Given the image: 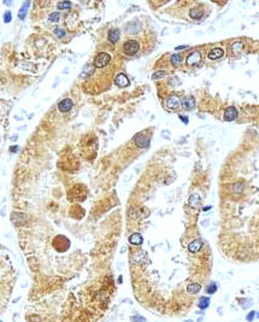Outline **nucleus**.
Listing matches in <instances>:
<instances>
[{
  "label": "nucleus",
  "instance_id": "nucleus-1",
  "mask_svg": "<svg viewBox=\"0 0 259 322\" xmlns=\"http://www.w3.org/2000/svg\"><path fill=\"white\" fill-rule=\"evenodd\" d=\"M139 48H140V45H139V42L135 41V40H129V41H127V42L124 44V46H123V51H124V53L128 54V56H133V54H135V53L139 51Z\"/></svg>",
  "mask_w": 259,
  "mask_h": 322
},
{
  "label": "nucleus",
  "instance_id": "nucleus-2",
  "mask_svg": "<svg viewBox=\"0 0 259 322\" xmlns=\"http://www.w3.org/2000/svg\"><path fill=\"white\" fill-rule=\"evenodd\" d=\"M111 60V56L109 53H105V52H101L99 53L97 57H95V60H94V65L97 68H104L106 66Z\"/></svg>",
  "mask_w": 259,
  "mask_h": 322
},
{
  "label": "nucleus",
  "instance_id": "nucleus-3",
  "mask_svg": "<svg viewBox=\"0 0 259 322\" xmlns=\"http://www.w3.org/2000/svg\"><path fill=\"white\" fill-rule=\"evenodd\" d=\"M134 140H135L136 146H139V147H141V148H146V147H148V145H149V138L145 136L143 134H137V135H135Z\"/></svg>",
  "mask_w": 259,
  "mask_h": 322
},
{
  "label": "nucleus",
  "instance_id": "nucleus-4",
  "mask_svg": "<svg viewBox=\"0 0 259 322\" xmlns=\"http://www.w3.org/2000/svg\"><path fill=\"white\" fill-rule=\"evenodd\" d=\"M166 106L167 109H171V110H175L180 106V98L177 96H170L167 98V102H166Z\"/></svg>",
  "mask_w": 259,
  "mask_h": 322
},
{
  "label": "nucleus",
  "instance_id": "nucleus-5",
  "mask_svg": "<svg viewBox=\"0 0 259 322\" xmlns=\"http://www.w3.org/2000/svg\"><path fill=\"white\" fill-rule=\"evenodd\" d=\"M115 84L118 87H128L129 86V78L124 74H119L115 78Z\"/></svg>",
  "mask_w": 259,
  "mask_h": 322
},
{
  "label": "nucleus",
  "instance_id": "nucleus-6",
  "mask_svg": "<svg viewBox=\"0 0 259 322\" xmlns=\"http://www.w3.org/2000/svg\"><path fill=\"white\" fill-rule=\"evenodd\" d=\"M236 117H237V110L235 109V108H228L225 111H224V120L227 121V122H230V121H234V120H236Z\"/></svg>",
  "mask_w": 259,
  "mask_h": 322
},
{
  "label": "nucleus",
  "instance_id": "nucleus-7",
  "mask_svg": "<svg viewBox=\"0 0 259 322\" xmlns=\"http://www.w3.org/2000/svg\"><path fill=\"white\" fill-rule=\"evenodd\" d=\"M200 59H201V54H200V52H199V51H195V52L191 53V54L187 57V64H188V65H195V64H198V63L200 62Z\"/></svg>",
  "mask_w": 259,
  "mask_h": 322
},
{
  "label": "nucleus",
  "instance_id": "nucleus-8",
  "mask_svg": "<svg viewBox=\"0 0 259 322\" xmlns=\"http://www.w3.org/2000/svg\"><path fill=\"white\" fill-rule=\"evenodd\" d=\"M72 108V100L71 99H64L58 104V109L60 112H68Z\"/></svg>",
  "mask_w": 259,
  "mask_h": 322
},
{
  "label": "nucleus",
  "instance_id": "nucleus-9",
  "mask_svg": "<svg viewBox=\"0 0 259 322\" xmlns=\"http://www.w3.org/2000/svg\"><path fill=\"white\" fill-rule=\"evenodd\" d=\"M129 243H130L131 245H136V246H139V245H141V244L143 243V238H142V235H141L140 233H134V234H131V235L129 236Z\"/></svg>",
  "mask_w": 259,
  "mask_h": 322
},
{
  "label": "nucleus",
  "instance_id": "nucleus-10",
  "mask_svg": "<svg viewBox=\"0 0 259 322\" xmlns=\"http://www.w3.org/2000/svg\"><path fill=\"white\" fill-rule=\"evenodd\" d=\"M201 246H203V241L200 239H197V240H193L192 243L188 245V250H189V252L195 254L201 249Z\"/></svg>",
  "mask_w": 259,
  "mask_h": 322
},
{
  "label": "nucleus",
  "instance_id": "nucleus-11",
  "mask_svg": "<svg viewBox=\"0 0 259 322\" xmlns=\"http://www.w3.org/2000/svg\"><path fill=\"white\" fill-rule=\"evenodd\" d=\"M223 54H224V51H223L222 48L217 47V48H213V50L209 53V59H212V60H215V59H219V58L223 57Z\"/></svg>",
  "mask_w": 259,
  "mask_h": 322
},
{
  "label": "nucleus",
  "instance_id": "nucleus-12",
  "mask_svg": "<svg viewBox=\"0 0 259 322\" xmlns=\"http://www.w3.org/2000/svg\"><path fill=\"white\" fill-rule=\"evenodd\" d=\"M119 36H121V32H119V29H111L110 32H109V40H110V42H112V44H116L118 40H119Z\"/></svg>",
  "mask_w": 259,
  "mask_h": 322
},
{
  "label": "nucleus",
  "instance_id": "nucleus-13",
  "mask_svg": "<svg viewBox=\"0 0 259 322\" xmlns=\"http://www.w3.org/2000/svg\"><path fill=\"white\" fill-rule=\"evenodd\" d=\"M29 5H30V0H26L24 4L22 5V8H21V10H20V12H18V18H20L21 21H23V20L26 18L27 12H28V9H29Z\"/></svg>",
  "mask_w": 259,
  "mask_h": 322
},
{
  "label": "nucleus",
  "instance_id": "nucleus-14",
  "mask_svg": "<svg viewBox=\"0 0 259 322\" xmlns=\"http://www.w3.org/2000/svg\"><path fill=\"white\" fill-rule=\"evenodd\" d=\"M182 105L186 110H192L195 108V100L193 97H188V98H185V100L182 102Z\"/></svg>",
  "mask_w": 259,
  "mask_h": 322
},
{
  "label": "nucleus",
  "instance_id": "nucleus-15",
  "mask_svg": "<svg viewBox=\"0 0 259 322\" xmlns=\"http://www.w3.org/2000/svg\"><path fill=\"white\" fill-rule=\"evenodd\" d=\"M141 28V24L139 22H130L128 26H127V32L130 33V34H135L140 30Z\"/></svg>",
  "mask_w": 259,
  "mask_h": 322
},
{
  "label": "nucleus",
  "instance_id": "nucleus-16",
  "mask_svg": "<svg viewBox=\"0 0 259 322\" xmlns=\"http://www.w3.org/2000/svg\"><path fill=\"white\" fill-rule=\"evenodd\" d=\"M200 202H201V199H200V197L198 194H192L191 198H189V205L192 208H198L200 205Z\"/></svg>",
  "mask_w": 259,
  "mask_h": 322
},
{
  "label": "nucleus",
  "instance_id": "nucleus-17",
  "mask_svg": "<svg viewBox=\"0 0 259 322\" xmlns=\"http://www.w3.org/2000/svg\"><path fill=\"white\" fill-rule=\"evenodd\" d=\"M200 290H201V286H200L199 284H189L188 287H187V291H188V293H191V294H195V293H198Z\"/></svg>",
  "mask_w": 259,
  "mask_h": 322
},
{
  "label": "nucleus",
  "instance_id": "nucleus-18",
  "mask_svg": "<svg viewBox=\"0 0 259 322\" xmlns=\"http://www.w3.org/2000/svg\"><path fill=\"white\" fill-rule=\"evenodd\" d=\"M242 47H243V45H242V42H239V41H236V42H234V44H231V46H230V51L234 53V54H237L241 50H242Z\"/></svg>",
  "mask_w": 259,
  "mask_h": 322
},
{
  "label": "nucleus",
  "instance_id": "nucleus-19",
  "mask_svg": "<svg viewBox=\"0 0 259 322\" xmlns=\"http://www.w3.org/2000/svg\"><path fill=\"white\" fill-rule=\"evenodd\" d=\"M189 16L193 18V20H200L203 17V11L199 10V9H194V10H191L189 12Z\"/></svg>",
  "mask_w": 259,
  "mask_h": 322
},
{
  "label": "nucleus",
  "instance_id": "nucleus-20",
  "mask_svg": "<svg viewBox=\"0 0 259 322\" xmlns=\"http://www.w3.org/2000/svg\"><path fill=\"white\" fill-rule=\"evenodd\" d=\"M209 305H210V298H207V297H201L200 300H199L198 306H199L200 309L204 310V309H206Z\"/></svg>",
  "mask_w": 259,
  "mask_h": 322
},
{
  "label": "nucleus",
  "instance_id": "nucleus-21",
  "mask_svg": "<svg viewBox=\"0 0 259 322\" xmlns=\"http://www.w3.org/2000/svg\"><path fill=\"white\" fill-rule=\"evenodd\" d=\"M170 62H171V64L174 65V66H177L182 62V57L180 54H172L171 58H170Z\"/></svg>",
  "mask_w": 259,
  "mask_h": 322
},
{
  "label": "nucleus",
  "instance_id": "nucleus-22",
  "mask_svg": "<svg viewBox=\"0 0 259 322\" xmlns=\"http://www.w3.org/2000/svg\"><path fill=\"white\" fill-rule=\"evenodd\" d=\"M92 71H93V66L88 64V65H86V66L83 68V71L81 72V76H82V77H86V76L91 75V74H92Z\"/></svg>",
  "mask_w": 259,
  "mask_h": 322
},
{
  "label": "nucleus",
  "instance_id": "nucleus-23",
  "mask_svg": "<svg viewBox=\"0 0 259 322\" xmlns=\"http://www.w3.org/2000/svg\"><path fill=\"white\" fill-rule=\"evenodd\" d=\"M70 8H71V3L70 2H66V0L58 4V10H68Z\"/></svg>",
  "mask_w": 259,
  "mask_h": 322
},
{
  "label": "nucleus",
  "instance_id": "nucleus-24",
  "mask_svg": "<svg viewBox=\"0 0 259 322\" xmlns=\"http://www.w3.org/2000/svg\"><path fill=\"white\" fill-rule=\"evenodd\" d=\"M216 291H217V285L215 282H211L206 288V293H209V294H213V293H216Z\"/></svg>",
  "mask_w": 259,
  "mask_h": 322
},
{
  "label": "nucleus",
  "instance_id": "nucleus-25",
  "mask_svg": "<svg viewBox=\"0 0 259 322\" xmlns=\"http://www.w3.org/2000/svg\"><path fill=\"white\" fill-rule=\"evenodd\" d=\"M233 191H234L235 193H240V192H242V191H243V184H241V182H236V184H234V185H233Z\"/></svg>",
  "mask_w": 259,
  "mask_h": 322
},
{
  "label": "nucleus",
  "instance_id": "nucleus-26",
  "mask_svg": "<svg viewBox=\"0 0 259 322\" xmlns=\"http://www.w3.org/2000/svg\"><path fill=\"white\" fill-rule=\"evenodd\" d=\"M60 20V14L59 12H52L51 15H50V21L51 22H58Z\"/></svg>",
  "mask_w": 259,
  "mask_h": 322
},
{
  "label": "nucleus",
  "instance_id": "nucleus-27",
  "mask_svg": "<svg viewBox=\"0 0 259 322\" xmlns=\"http://www.w3.org/2000/svg\"><path fill=\"white\" fill-rule=\"evenodd\" d=\"M166 71H157V72H154L153 74V76H152V78L153 80H158V78H161V77H164V76H166Z\"/></svg>",
  "mask_w": 259,
  "mask_h": 322
},
{
  "label": "nucleus",
  "instance_id": "nucleus-28",
  "mask_svg": "<svg viewBox=\"0 0 259 322\" xmlns=\"http://www.w3.org/2000/svg\"><path fill=\"white\" fill-rule=\"evenodd\" d=\"M54 34H56V36L59 38V39H62V38L65 36V32H64L62 28H56V29H54Z\"/></svg>",
  "mask_w": 259,
  "mask_h": 322
},
{
  "label": "nucleus",
  "instance_id": "nucleus-29",
  "mask_svg": "<svg viewBox=\"0 0 259 322\" xmlns=\"http://www.w3.org/2000/svg\"><path fill=\"white\" fill-rule=\"evenodd\" d=\"M11 18H12V17H11V12H10V11H6V12L4 14V22H5V23H10V22H11Z\"/></svg>",
  "mask_w": 259,
  "mask_h": 322
},
{
  "label": "nucleus",
  "instance_id": "nucleus-30",
  "mask_svg": "<svg viewBox=\"0 0 259 322\" xmlns=\"http://www.w3.org/2000/svg\"><path fill=\"white\" fill-rule=\"evenodd\" d=\"M242 302H243V303H242V308H243V309H247L248 306L252 305V300H249V299H243Z\"/></svg>",
  "mask_w": 259,
  "mask_h": 322
},
{
  "label": "nucleus",
  "instance_id": "nucleus-31",
  "mask_svg": "<svg viewBox=\"0 0 259 322\" xmlns=\"http://www.w3.org/2000/svg\"><path fill=\"white\" fill-rule=\"evenodd\" d=\"M254 315H255V311H251L247 316H246V318H247V321H252L253 318H254Z\"/></svg>",
  "mask_w": 259,
  "mask_h": 322
},
{
  "label": "nucleus",
  "instance_id": "nucleus-32",
  "mask_svg": "<svg viewBox=\"0 0 259 322\" xmlns=\"http://www.w3.org/2000/svg\"><path fill=\"white\" fill-rule=\"evenodd\" d=\"M180 118H181V121H183V123H188V118L186 117V116H182V115H180Z\"/></svg>",
  "mask_w": 259,
  "mask_h": 322
},
{
  "label": "nucleus",
  "instance_id": "nucleus-33",
  "mask_svg": "<svg viewBox=\"0 0 259 322\" xmlns=\"http://www.w3.org/2000/svg\"><path fill=\"white\" fill-rule=\"evenodd\" d=\"M186 48H188V46L185 45V46H177L175 50H176V51H181V50H186Z\"/></svg>",
  "mask_w": 259,
  "mask_h": 322
},
{
  "label": "nucleus",
  "instance_id": "nucleus-34",
  "mask_svg": "<svg viewBox=\"0 0 259 322\" xmlns=\"http://www.w3.org/2000/svg\"><path fill=\"white\" fill-rule=\"evenodd\" d=\"M4 4H5L6 6H10V5L12 4V0H4Z\"/></svg>",
  "mask_w": 259,
  "mask_h": 322
},
{
  "label": "nucleus",
  "instance_id": "nucleus-35",
  "mask_svg": "<svg viewBox=\"0 0 259 322\" xmlns=\"http://www.w3.org/2000/svg\"><path fill=\"white\" fill-rule=\"evenodd\" d=\"M17 150H18V146H12L10 151H11V152H17Z\"/></svg>",
  "mask_w": 259,
  "mask_h": 322
},
{
  "label": "nucleus",
  "instance_id": "nucleus-36",
  "mask_svg": "<svg viewBox=\"0 0 259 322\" xmlns=\"http://www.w3.org/2000/svg\"><path fill=\"white\" fill-rule=\"evenodd\" d=\"M131 320H141V321H145L143 317H140V316H135V317H131Z\"/></svg>",
  "mask_w": 259,
  "mask_h": 322
},
{
  "label": "nucleus",
  "instance_id": "nucleus-37",
  "mask_svg": "<svg viewBox=\"0 0 259 322\" xmlns=\"http://www.w3.org/2000/svg\"><path fill=\"white\" fill-rule=\"evenodd\" d=\"M209 209H211L210 205H209V206H205V208H204V211H206V210H209Z\"/></svg>",
  "mask_w": 259,
  "mask_h": 322
}]
</instances>
